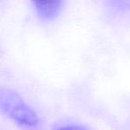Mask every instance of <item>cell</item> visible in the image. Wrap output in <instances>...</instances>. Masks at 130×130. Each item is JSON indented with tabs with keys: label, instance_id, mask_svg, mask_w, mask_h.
<instances>
[{
	"label": "cell",
	"instance_id": "cell-1",
	"mask_svg": "<svg viewBox=\"0 0 130 130\" xmlns=\"http://www.w3.org/2000/svg\"><path fill=\"white\" fill-rule=\"evenodd\" d=\"M0 112L25 129H35L39 125L36 111L11 88L0 87Z\"/></svg>",
	"mask_w": 130,
	"mask_h": 130
},
{
	"label": "cell",
	"instance_id": "cell-2",
	"mask_svg": "<svg viewBox=\"0 0 130 130\" xmlns=\"http://www.w3.org/2000/svg\"><path fill=\"white\" fill-rule=\"evenodd\" d=\"M62 4L63 3L61 1L33 3L37 14L44 20H50L57 16L61 11Z\"/></svg>",
	"mask_w": 130,
	"mask_h": 130
},
{
	"label": "cell",
	"instance_id": "cell-3",
	"mask_svg": "<svg viewBox=\"0 0 130 130\" xmlns=\"http://www.w3.org/2000/svg\"><path fill=\"white\" fill-rule=\"evenodd\" d=\"M57 130H87V128L82 127L76 125H68V126H63L61 127L58 128Z\"/></svg>",
	"mask_w": 130,
	"mask_h": 130
}]
</instances>
